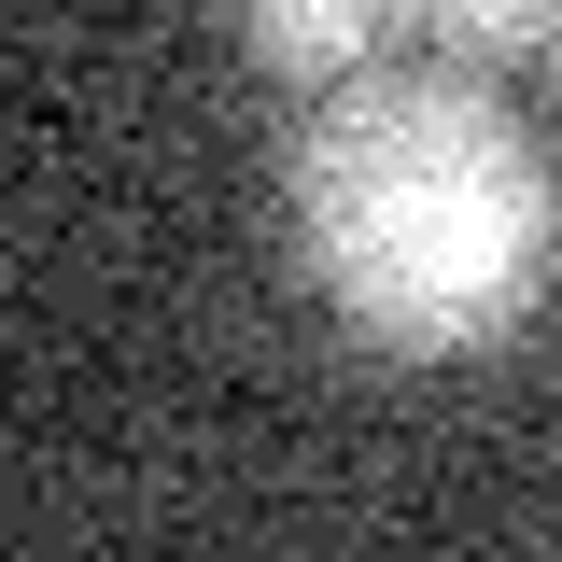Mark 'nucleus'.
I'll return each instance as SVG.
<instances>
[{
	"instance_id": "1",
	"label": "nucleus",
	"mask_w": 562,
	"mask_h": 562,
	"mask_svg": "<svg viewBox=\"0 0 562 562\" xmlns=\"http://www.w3.org/2000/svg\"><path fill=\"white\" fill-rule=\"evenodd\" d=\"M295 268L351 338L450 366L549 310L562 169L479 70H351L281 169Z\"/></svg>"
},
{
	"instance_id": "2",
	"label": "nucleus",
	"mask_w": 562,
	"mask_h": 562,
	"mask_svg": "<svg viewBox=\"0 0 562 562\" xmlns=\"http://www.w3.org/2000/svg\"><path fill=\"white\" fill-rule=\"evenodd\" d=\"M394 29H422V0H239V57L295 99H338L351 70H380Z\"/></svg>"
},
{
	"instance_id": "3",
	"label": "nucleus",
	"mask_w": 562,
	"mask_h": 562,
	"mask_svg": "<svg viewBox=\"0 0 562 562\" xmlns=\"http://www.w3.org/2000/svg\"><path fill=\"white\" fill-rule=\"evenodd\" d=\"M422 29L464 70H562V0H422Z\"/></svg>"
}]
</instances>
